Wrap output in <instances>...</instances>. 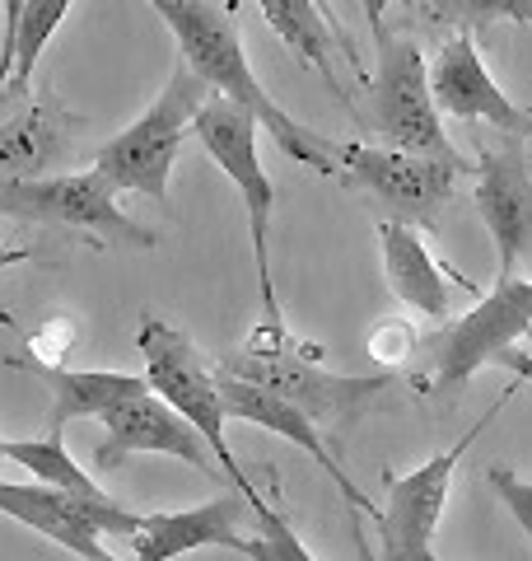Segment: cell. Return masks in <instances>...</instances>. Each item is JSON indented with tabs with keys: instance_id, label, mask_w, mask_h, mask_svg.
Returning <instances> with one entry per match:
<instances>
[{
	"instance_id": "6da1fadb",
	"label": "cell",
	"mask_w": 532,
	"mask_h": 561,
	"mask_svg": "<svg viewBox=\"0 0 532 561\" xmlns=\"http://www.w3.org/2000/svg\"><path fill=\"white\" fill-rule=\"evenodd\" d=\"M146 5L159 10V20H164L169 33L177 38L183 66L206 90H216L220 99H229L243 113H253L257 127L271 131L280 154H290L294 164L323 173V179H336V146L317 131H309L304 122H294L262 90V80L253 76V66H247V47H243L234 14L216 5V0H146Z\"/></svg>"
},
{
	"instance_id": "7a4b0ae2",
	"label": "cell",
	"mask_w": 532,
	"mask_h": 561,
	"mask_svg": "<svg viewBox=\"0 0 532 561\" xmlns=\"http://www.w3.org/2000/svg\"><path fill=\"white\" fill-rule=\"evenodd\" d=\"M216 370L247 379V383H262V389L294 402V408L323 431L332 454L397 389V375H332V370H323V346L294 342L286 328H262V323L253 337H247V346H239L234 356H224Z\"/></svg>"
},
{
	"instance_id": "3957f363",
	"label": "cell",
	"mask_w": 532,
	"mask_h": 561,
	"mask_svg": "<svg viewBox=\"0 0 532 561\" xmlns=\"http://www.w3.org/2000/svg\"><path fill=\"white\" fill-rule=\"evenodd\" d=\"M136 351L146 356V383L169 402L173 412H183L192 426H197V435L210 445V454H216L220 472L229 478V486L239 491V496L247 501V511L262 501L257 482L247 478V468L239 463V454L229 449V435H224V402H220V375L216 365H206V356L197 351V342L187 337L183 328H173L164 319H154V313H146L136 328Z\"/></svg>"
},
{
	"instance_id": "277c9868",
	"label": "cell",
	"mask_w": 532,
	"mask_h": 561,
	"mask_svg": "<svg viewBox=\"0 0 532 561\" xmlns=\"http://www.w3.org/2000/svg\"><path fill=\"white\" fill-rule=\"evenodd\" d=\"M206 103V84L177 61L169 70V84L159 90V99L140 113L127 131H117L113 140H103L94 154V169L108 179L117 192H140L154 206L169 210V179L173 164L183 154V140L192 131Z\"/></svg>"
},
{
	"instance_id": "5b68a950",
	"label": "cell",
	"mask_w": 532,
	"mask_h": 561,
	"mask_svg": "<svg viewBox=\"0 0 532 561\" xmlns=\"http://www.w3.org/2000/svg\"><path fill=\"white\" fill-rule=\"evenodd\" d=\"M379 47V66L365 80V122L383 146L393 150H412V154H430V160L453 164L458 173H472V164L453 150L449 131H443L439 103L430 94V66L416 38L402 33H383L374 43Z\"/></svg>"
},
{
	"instance_id": "8992f818",
	"label": "cell",
	"mask_w": 532,
	"mask_h": 561,
	"mask_svg": "<svg viewBox=\"0 0 532 561\" xmlns=\"http://www.w3.org/2000/svg\"><path fill=\"white\" fill-rule=\"evenodd\" d=\"M0 216L43 225V230H61L76 239H94L103 249H154L159 243L150 225H140L136 216L122 210L117 187L99 169L0 183Z\"/></svg>"
},
{
	"instance_id": "52a82bcc",
	"label": "cell",
	"mask_w": 532,
	"mask_h": 561,
	"mask_svg": "<svg viewBox=\"0 0 532 561\" xmlns=\"http://www.w3.org/2000/svg\"><path fill=\"white\" fill-rule=\"evenodd\" d=\"M192 131L201 136L206 154L224 169V179L239 187L243 210H247V243H253V272H257V295H262V328H286L280 319V295L271 280V216H276V183L266 179L257 160V117L234 108L229 99H206Z\"/></svg>"
},
{
	"instance_id": "ba28073f",
	"label": "cell",
	"mask_w": 532,
	"mask_h": 561,
	"mask_svg": "<svg viewBox=\"0 0 532 561\" xmlns=\"http://www.w3.org/2000/svg\"><path fill=\"white\" fill-rule=\"evenodd\" d=\"M519 389H505V398L495 408L482 412V421L463 435L458 445L435 454L430 463H420L412 472H383V491L388 501L379 505V534H383V561H435V534L449 505V486H453V468L463 463V454L476 445V435L490 431V421L505 412V402Z\"/></svg>"
},
{
	"instance_id": "9c48e42d",
	"label": "cell",
	"mask_w": 532,
	"mask_h": 561,
	"mask_svg": "<svg viewBox=\"0 0 532 561\" xmlns=\"http://www.w3.org/2000/svg\"><path fill=\"white\" fill-rule=\"evenodd\" d=\"M532 332V280H495V290L482 295L463 319L439 328L430 337V375L425 389L453 393L458 383L482 375L486 365L500 360V351L519 346Z\"/></svg>"
},
{
	"instance_id": "30bf717a",
	"label": "cell",
	"mask_w": 532,
	"mask_h": 561,
	"mask_svg": "<svg viewBox=\"0 0 532 561\" xmlns=\"http://www.w3.org/2000/svg\"><path fill=\"white\" fill-rule=\"evenodd\" d=\"M336 179L350 192L374 197L388 220H406V225H439V210L453 202L458 192V173L453 164L430 160V154H412V150H393V146H342L336 150Z\"/></svg>"
},
{
	"instance_id": "8fae6325",
	"label": "cell",
	"mask_w": 532,
	"mask_h": 561,
	"mask_svg": "<svg viewBox=\"0 0 532 561\" xmlns=\"http://www.w3.org/2000/svg\"><path fill=\"white\" fill-rule=\"evenodd\" d=\"M0 515L20 519L24 529L43 534L47 542H61L66 552H76L84 561H108L113 552L103 542L127 538L140 524V511H127L113 496L84 501L47 482H0Z\"/></svg>"
},
{
	"instance_id": "7c38bea8",
	"label": "cell",
	"mask_w": 532,
	"mask_h": 561,
	"mask_svg": "<svg viewBox=\"0 0 532 561\" xmlns=\"http://www.w3.org/2000/svg\"><path fill=\"white\" fill-rule=\"evenodd\" d=\"M99 426H103V445L94 449V468L99 472L117 468L122 459H131V454H169V459H183L187 468H197V472H206V478H216V482L224 478L216 454H210V445L197 435V426H192L183 412H173L154 389L122 398L117 408H108L99 416Z\"/></svg>"
},
{
	"instance_id": "4fadbf2b",
	"label": "cell",
	"mask_w": 532,
	"mask_h": 561,
	"mask_svg": "<svg viewBox=\"0 0 532 561\" xmlns=\"http://www.w3.org/2000/svg\"><path fill=\"white\" fill-rule=\"evenodd\" d=\"M472 173V206L495 239V253H500L495 280H509L532 249V160L523 154L519 136H505L500 150H482Z\"/></svg>"
},
{
	"instance_id": "5bb4252c",
	"label": "cell",
	"mask_w": 532,
	"mask_h": 561,
	"mask_svg": "<svg viewBox=\"0 0 532 561\" xmlns=\"http://www.w3.org/2000/svg\"><path fill=\"white\" fill-rule=\"evenodd\" d=\"M430 94L439 103V113L463 117V122H486V127L505 131V136H532V108L513 103L500 84L490 80V70L476 51L472 28H463L458 38L439 47V57L430 66Z\"/></svg>"
},
{
	"instance_id": "9a60e30c",
	"label": "cell",
	"mask_w": 532,
	"mask_h": 561,
	"mask_svg": "<svg viewBox=\"0 0 532 561\" xmlns=\"http://www.w3.org/2000/svg\"><path fill=\"white\" fill-rule=\"evenodd\" d=\"M80 131L84 122L57 94H28L20 113L0 122V183L47 179L66 169L80 150Z\"/></svg>"
},
{
	"instance_id": "2e32d148",
	"label": "cell",
	"mask_w": 532,
	"mask_h": 561,
	"mask_svg": "<svg viewBox=\"0 0 532 561\" xmlns=\"http://www.w3.org/2000/svg\"><path fill=\"white\" fill-rule=\"evenodd\" d=\"M220 375V370H216ZM220 402H224V416H234V421H247V426H262V431H276L280 440H290L309 454V459L327 472V482L342 491V496L350 501V511H360L369 519H379V505L365 496L360 486H355L346 478V468L336 463V454L327 449L323 440V431L313 426V421L294 408V402H286L280 393L271 389H262V383H247V379H234V375H220Z\"/></svg>"
},
{
	"instance_id": "e0dca14e",
	"label": "cell",
	"mask_w": 532,
	"mask_h": 561,
	"mask_svg": "<svg viewBox=\"0 0 532 561\" xmlns=\"http://www.w3.org/2000/svg\"><path fill=\"white\" fill-rule=\"evenodd\" d=\"M239 491H224L210 505H192V511H169V515H140L136 529L122 538L127 542V561H177L201 548H224L239 552L247 548V534H239Z\"/></svg>"
},
{
	"instance_id": "ac0fdd59",
	"label": "cell",
	"mask_w": 532,
	"mask_h": 561,
	"mask_svg": "<svg viewBox=\"0 0 532 561\" xmlns=\"http://www.w3.org/2000/svg\"><path fill=\"white\" fill-rule=\"evenodd\" d=\"M379 243H383V272H388V286L402 305H412L425 319L443 323L453 313V295H476L472 280H463L453 267L430 253V243L420 239L416 225L406 220H379Z\"/></svg>"
},
{
	"instance_id": "d6986e66",
	"label": "cell",
	"mask_w": 532,
	"mask_h": 561,
	"mask_svg": "<svg viewBox=\"0 0 532 561\" xmlns=\"http://www.w3.org/2000/svg\"><path fill=\"white\" fill-rule=\"evenodd\" d=\"M10 370H24L51 393V412H47V435L51 440H66L70 421H99L108 408H117L122 398L146 393L150 383L146 375H122V370H66V365H51L20 351V356H5Z\"/></svg>"
},
{
	"instance_id": "ffe728a7",
	"label": "cell",
	"mask_w": 532,
	"mask_h": 561,
	"mask_svg": "<svg viewBox=\"0 0 532 561\" xmlns=\"http://www.w3.org/2000/svg\"><path fill=\"white\" fill-rule=\"evenodd\" d=\"M257 5H262V20L271 24V33L290 47V57L304 66V70H313V76L323 80L327 90L355 113V103H350V94L342 90V80H336V66H332V57H336L342 47H336L332 28H327L323 14H317L313 0H257Z\"/></svg>"
},
{
	"instance_id": "44dd1931",
	"label": "cell",
	"mask_w": 532,
	"mask_h": 561,
	"mask_svg": "<svg viewBox=\"0 0 532 561\" xmlns=\"http://www.w3.org/2000/svg\"><path fill=\"white\" fill-rule=\"evenodd\" d=\"M5 459L28 468L33 482L70 491V496H84V501H103V496H108V491L89 478V472L66 454V445L51 440V435H43V440H5Z\"/></svg>"
},
{
	"instance_id": "7402d4cb",
	"label": "cell",
	"mask_w": 532,
	"mask_h": 561,
	"mask_svg": "<svg viewBox=\"0 0 532 561\" xmlns=\"http://www.w3.org/2000/svg\"><path fill=\"white\" fill-rule=\"evenodd\" d=\"M70 5H76V0H28V5L20 10V24H14V70H10L14 84L33 90L38 57H43V47L57 38V28L70 14Z\"/></svg>"
},
{
	"instance_id": "603a6c76",
	"label": "cell",
	"mask_w": 532,
	"mask_h": 561,
	"mask_svg": "<svg viewBox=\"0 0 532 561\" xmlns=\"http://www.w3.org/2000/svg\"><path fill=\"white\" fill-rule=\"evenodd\" d=\"M439 24H458V28H476V24H532V0H425Z\"/></svg>"
},
{
	"instance_id": "cb8c5ba5",
	"label": "cell",
	"mask_w": 532,
	"mask_h": 561,
	"mask_svg": "<svg viewBox=\"0 0 532 561\" xmlns=\"http://www.w3.org/2000/svg\"><path fill=\"white\" fill-rule=\"evenodd\" d=\"M486 482H490V491L505 501V511L513 515V524L528 534V542H532V482H523L519 472H509V468H486Z\"/></svg>"
},
{
	"instance_id": "d4e9b609",
	"label": "cell",
	"mask_w": 532,
	"mask_h": 561,
	"mask_svg": "<svg viewBox=\"0 0 532 561\" xmlns=\"http://www.w3.org/2000/svg\"><path fill=\"white\" fill-rule=\"evenodd\" d=\"M76 337H80V328H76V319H47L38 332L28 337V356H38V360H51V365H61L66 356H70V346H76Z\"/></svg>"
},
{
	"instance_id": "484cf974",
	"label": "cell",
	"mask_w": 532,
	"mask_h": 561,
	"mask_svg": "<svg viewBox=\"0 0 532 561\" xmlns=\"http://www.w3.org/2000/svg\"><path fill=\"white\" fill-rule=\"evenodd\" d=\"M412 351H416V332L402 319H388V323H379L374 332H369V356L383 360V365H397V360L412 356Z\"/></svg>"
},
{
	"instance_id": "4316f807",
	"label": "cell",
	"mask_w": 532,
	"mask_h": 561,
	"mask_svg": "<svg viewBox=\"0 0 532 561\" xmlns=\"http://www.w3.org/2000/svg\"><path fill=\"white\" fill-rule=\"evenodd\" d=\"M313 5H317V14H323V20H327V28H332V38H336V47H342V57L355 66V76H360V80H369V70H365V61L360 57H355V38H350V33H346V24L342 20H336V5H332V0H313Z\"/></svg>"
},
{
	"instance_id": "83f0119b",
	"label": "cell",
	"mask_w": 532,
	"mask_h": 561,
	"mask_svg": "<svg viewBox=\"0 0 532 561\" xmlns=\"http://www.w3.org/2000/svg\"><path fill=\"white\" fill-rule=\"evenodd\" d=\"M5 5V43H0V80H10L14 70V24H20V10L28 5V0H0Z\"/></svg>"
},
{
	"instance_id": "f1b7e54d",
	"label": "cell",
	"mask_w": 532,
	"mask_h": 561,
	"mask_svg": "<svg viewBox=\"0 0 532 561\" xmlns=\"http://www.w3.org/2000/svg\"><path fill=\"white\" fill-rule=\"evenodd\" d=\"M33 90H24V84H14V80H0V122H5L10 113H20L24 103H28Z\"/></svg>"
},
{
	"instance_id": "f546056e",
	"label": "cell",
	"mask_w": 532,
	"mask_h": 561,
	"mask_svg": "<svg viewBox=\"0 0 532 561\" xmlns=\"http://www.w3.org/2000/svg\"><path fill=\"white\" fill-rule=\"evenodd\" d=\"M495 365H505V370H513L523 383H532V351L509 346V351H500V360H495Z\"/></svg>"
},
{
	"instance_id": "4dcf8cb0",
	"label": "cell",
	"mask_w": 532,
	"mask_h": 561,
	"mask_svg": "<svg viewBox=\"0 0 532 561\" xmlns=\"http://www.w3.org/2000/svg\"><path fill=\"white\" fill-rule=\"evenodd\" d=\"M388 5H393V0H360V10H365V20H369V33H374V43L388 33Z\"/></svg>"
},
{
	"instance_id": "1f68e13d",
	"label": "cell",
	"mask_w": 532,
	"mask_h": 561,
	"mask_svg": "<svg viewBox=\"0 0 532 561\" xmlns=\"http://www.w3.org/2000/svg\"><path fill=\"white\" fill-rule=\"evenodd\" d=\"M20 262H33V253L28 249H14V243H0V272L20 267Z\"/></svg>"
},
{
	"instance_id": "d6a6232c",
	"label": "cell",
	"mask_w": 532,
	"mask_h": 561,
	"mask_svg": "<svg viewBox=\"0 0 532 561\" xmlns=\"http://www.w3.org/2000/svg\"><path fill=\"white\" fill-rule=\"evenodd\" d=\"M355 542H360V561H374V557H369V548H365V538H360V534H355Z\"/></svg>"
},
{
	"instance_id": "836d02e7",
	"label": "cell",
	"mask_w": 532,
	"mask_h": 561,
	"mask_svg": "<svg viewBox=\"0 0 532 561\" xmlns=\"http://www.w3.org/2000/svg\"><path fill=\"white\" fill-rule=\"evenodd\" d=\"M0 463H5V440H0Z\"/></svg>"
},
{
	"instance_id": "e575fe53",
	"label": "cell",
	"mask_w": 532,
	"mask_h": 561,
	"mask_svg": "<svg viewBox=\"0 0 532 561\" xmlns=\"http://www.w3.org/2000/svg\"><path fill=\"white\" fill-rule=\"evenodd\" d=\"M523 342H528V346H532V332H528V337H523Z\"/></svg>"
},
{
	"instance_id": "d590c367",
	"label": "cell",
	"mask_w": 532,
	"mask_h": 561,
	"mask_svg": "<svg viewBox=\"0 0 532 561\" xmlns=\"http://www.w3.org/2000/svg\"><path fill=\"white\" fill-rule=\"evenodd\" d=\"M108 561H117V557H108Z\"/></svg>"
}]
</instances>
